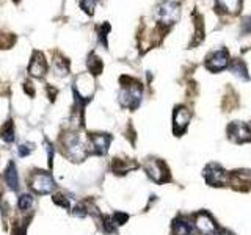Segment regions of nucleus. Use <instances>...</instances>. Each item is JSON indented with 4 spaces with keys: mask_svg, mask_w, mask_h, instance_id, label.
Returning a JSON list of instances; mask_svg holds the SVG:
<instances>
[{
    "mask_svg": "<svg viewBox=\"0 0 251 235\" xmlns=\"http://www.w3.org/2000/svg\"><path fill=\"white\" fill-rule=\"evenodd\" d=\"M193 226L201 235H217L220 232L217 221L210 213H207V212H200V213L196 215Z\"/></svg>",
    "mask_w": 251,
    "mask_h": 235,
    "instance_id": "7",
    "label": "nucleus"
},
{
    "mask_svg": "<svg viewBox=\"0 0 251 235\" xmlns=\"http://www.w3.org/2000/svg\"><path fill=\"white\" fill-rule=\"evenodd\" d=\"M227 65H229V53L226 49L212 52L206 60V68L210 72H222L223 69L227 68Z\"/></svg>",
    "mask_w": 251,
    "mask_h": 235,
    "instance_id": "9",
    "label": "nucleus"
},
{
    "mask_svg": "<svg viewBox=\"0 0 251 235\" xmlns=\"http://www.w3.org/2000/svg\"><path fill=\"white\" fill-rule=\"evenodd\" d=\"M217 6L223 11L235 13L240 8V0H217Z\"/></svg>",
    "mask_w": 251,
    "mask_h": 235,
    "instance_id": "19",
    "label": "nucleus"
},
{
    "mask_svg": "<svg viewBox=\"0 0 251 235\" xmlns=\"http://www.w3.org/2000/svg\"><path fill=\"white\" fill-rule=\"evenodd\" d=\"M104 229H105V232H108V234H113L115 231H116V224H115V221H113V218L112 216H104Z\"/></svg>",
    "mask_w": 251,
    "mask_h": 235,
    "instance_id": "28",
    "label": "nucleus"
},
{
    "mask_svg": "<svg viewBox=\"0 0 251 235\" xmlns=\"http://www.w3.org/2000/svg\"><path fill=\"white\" fill-rule=\"evenodd\" d=\"M33 151H35V144H31V143H24V144L19 146L18 154H19L21 157H28Z\"/></svg>",
    "mask_w": 251,
    "mask_h": 235,
    "instance_id": "25",
    "label": "nucleus"
},
{
    "mask_svg": "<svg viewBox=\"0 0 251 235\" xmlns=\"http://www.w3.org/2000/svg\"><path fill=\"white\" fill-rule=\"evenodd\" d=\"M30 188L36 194H49L57 188V185H55V180L50 172L36 171L33 172V176L30 179Z\"/></svg>",
    "mask_w": 251,
    "mask_h": 235,
    "instance_id": "4",
    "label": "nucleus"
},
{
    "mask_svg": "<svg viewBox=\"0 0 251 235\" xmlns=\"http://www.w3.org/2000/svg\"><path fill=\"white\" fill-rule=\"evenodd\" d=\"M46 149L49 151V166H52V162H53V147L50 146L49 141H46Z\"/></svg>",
    "mask_w": 251,
    "mask_h": 235,
    "instance_id": "29",
    "label": "nucleus"
},
{
    "mask_svg": "<svg viewBox=\"0 0 251 235\" xmlns=\"http://www.w3.org/2000/svg\"><path fill=\"white\" fill-rule=\"evenodd\" d=\"M53 202L57 204V206L63 207V209H71V202L66 196H63L61 193H55L53 194Z\"/></svg>",
    "mask_w": 251,
    "mask_h": 235,
    "instance_id": "22",
    "label": "nucleus"
},
{
    "mask_svg": "<svg viewBox=\"0 0 251 235\" xmlns=\"http://www.w3.org/2000/svg\"><path fill=\"white\" fill-rule=\"evenodd\" d=\"M145 169H146V174L157 184H165V182H170L171 180L168 166L165 164V162H162L159 159H149L145 163Z\"/></svg>",
    "mask_w": 251,
    "mask_h": 235,
    "instance_id": "5",
    "label": "nucleus"
},
{
    "mask_svg": "<svg viewBox=\"0 0 251 235\" xmlns=\"http://www.w3.org/2000/svg\"><path fill=\"white\" fill-rule=\"evenodd\" d=\"M2 138L6 141V143H13L14 141V125L11 121H8L3 127V132H2Z\"/></svg>",
    "mask_w": 251,
    "mask_h": 235,
    "instance_id": "21",
    "label": "nucleus"
},
{
    "mask_svg": "<svg viewBox=\"0 0 251 235\" xmlns=\"http://www.w3.org/2000/svg\"><path fill=\"white\" fill-rule=\"evenodd\" d=\"M47 70V63H46V57L43 52H33L28 65V74L33 75L36 78H41Z\"/></svg>",
    "mask_w": 251,
    "mask_h": 235,
    "instance_id": "12",
    "label": "nucleus"
},
{
    "mask_svg": "<svg viewBox=\"0 0 251 235\" xmlns=\"http://www.w3.org/2000/svg\"><path fill=\"white\" fill-rule=\"evenodd\" d=\"M110 141H112V137L108 133H91L88 149L96 155H104L108 151Z\"/></svg>",
    "mask_w": 251,
    "mask_h": 235,
    "instance_id": "11",
    "label": "nucleus"
},
{
    "mask_svg": "<svg viewBox=\"0 0 251 235\" xmlns=\"http://www.w3.org/2000/svg\"><path fill=\"white\" fill-rule=\"evenodd\" d=\"M86 68L93 74V75H99L102 74V69H104V65H102L100 58L98 57L96 53H90L88 60H86Z\"/></svg>",
    "mask_w": 251,
    "mask_h": 235,
    "instance_id": "17",
    "label": "nucleus"
},
{
    "mask_svg": "<svg viewBox=\"0 0 251 235\" xmlns=\"http://www.w3.org/2000/svg\"><path fill=\"white\" fill-rule=\"evenodd\" d=\"M179 18H180V5L176 2L163 0L155 8V19L163 27H170L173 24H176Z\"/></svg>",
    "mask_w": 251,
    "mask_h": 235,
    "instance_id": "3",
    "label": "nucleus"
},
{
    "mask_svg": "<svg viewBox=\"0 0 251 235\" xmlns=\"http://www.w3.org/2000/svg\"><path fill=\"white\" fill-rule=\"evenodd\" d=\"M188 122H190V112L184 107L179 105L175 108V113H173V132H175L176 137L184 135Z\"/></svg>",
    "mask_w": 251,
    "mask_h": 235,
    "instance_id": "10",
    "label": "nucleus"
},
{
    "mask_svg": "<svg viewBox=\"0 0 251 235\" xmlns=\"http://www.w3.org/2000/svg\"><path fill=\"white\" fill-rule=\"evenodd\" d=\"M53 70H55V74H57V75H61V77L68 75V72H69V60L60 57V55H58V57H55Z\"/></svg>",
    "mask_w": 251,
    "mask_h": 235,
    "instance_id": "18",
    "label": "nucleus"
},
{
    "mask_svg": "<svg viewBox=\"0 0 251 235\" xmlns=\"http://www.w3.org/2000/svg\"><path fill=\"white\" fill-rule=\"evenodd\" d=\"M226 133H227V138L237 144L250 143L251 141V130L245 122H240V121L231 122L227 125Z\"/></svg>",
    "mask_w": 251,
    "mask_h": 235,
    "instance_id": "6",
    "label": "nucleus"
},
{
    "mask_svg": "<svg viewBox=\"0 0 251 235\" xmlns=\"http://www.w3.org/2000/svg\"><path fill=\"white\" fill-rule=\"evenodd\" d=\"M121 90H120V104L129 110L138 108L141 97H143V86L140 82L133 80L130 77H121Z\"/></svg>",
    "mask_w": 251,
    "mask_h": 235,
    "instance_id": "1",
    "label": "nucleus"
},
{
    "mask_svg": "<svg viewBox=\"0 0 251 235\" xmlns=\"http://www.w3.org/2000/svg\"><path fill=\"white\" fill-rule=\"evenodd\" d=\"M18 207L22 212H28L33 207V198L30 194H21L19 199H18Z\"/></svg>",
    "mask_w": 251,
    "mask_h": 235,
    "instance_id": "20",
    "label": "nucleus"
},
{
    "mask_svg": "<svg viewBox=\"0 0 251 235\" xmlns=\"http://www.w3.org/2000/svg\"><path fill=\"white\" fill-rule=\"evenodd\" d=\"M229 70L235 77L242 78V80H250V74H248L247 65L242 60H234L232 65L229 66Z\"/></svg>",
    "mask_w": 251,
    "mask_h": 235,
    "instance_id": "16",
    "label": "nucleus"
},
{
    "mask_svg": "<svg viewBox=\"0 0 251 235\" xmlns=\"http://www.w3.org/2000/svg\"><path fill=\"white\" fill-rule=\"evenodd\" d=\"M71 213L77 218H85L88 215V209H86V206H83V204H78V206H75L73 210H71Z\"/></svg>",
    "mask_w": 251,
    "mask_h": 235,
    "instance_id": "26",
    "label": "nucleus"
},
{
    "mask_svg": "<svg viewBox=\"0 0 251 235\" xmlns=\"http://www.w3.org/2000/svg\"><path fill=\"white\" fill-rule=\"evenodd\" d=\"M47 91H49V97H50V100H55V94H57V90H53L52 86H47Z\"/></svg>",
    "mask_w": 251,
    "mask_h": 235,
    "instance_id": "30",
    "label": "nucleus"
},
{
    "mask_svg": "<svg viewBox=\"0 0 251 235\" xmlns=\"http://www.w3.org/2000/svg\"><path fill=\"white\" fill-rule=\"evenodd\" d=\"M99 0H82V8L86 11V14H93L94 13V8H96Z\"/></svg>",
    "mask_w": 251,
    "mask_h": 235,
    "instance_id": "27",
    "label": "nucleus"
},
{
    "mask_svg": "<svg viewBox=\"0 0 251 235\" xmlns=\"http://www.w3.org/2000/svg\"><path fill=\"white\" fill-rule=\"evenodd\" d=\"M173 235H193L195 234V226L188 221L184 216H177L171 226Z\"/></svg>",
    "mask_w": 251,
    "mask_h": 235,
    "instance_id": "13",
    "label": "nucleus"
},
{
    "mask_svg": "<svg viewBox=\"0 0 251 235\" xmlns=\"http://www.w3.org/2000/svg\"><path fill=\"white\" fill-rule=\"evenodd\" d=\"M204 179L210 187H223L227 184V172L217 163H210L204 169Z\"/></svg>",
    "mask_w": 251,
    "mask_h": 235,
    "instance_id": "8",
    "label": "nucleus"
},
{
    "mask_svg": "<svg viewBox=\"0 0 251 235\" xmlns=\"http://www.w3.org/2000/svg\"><path fill=\"white\" fill-rule=\"evenodd\" d=\"M217 235H231L229 232H218Z\"/></svg>",
    "mask_w": 251,
    "mask_h": 235,
    "instance_id": "31",
    "label": "nucleus"
},
{
    "mask_svg": "<svg viewBox=\"0 0 251 235\" xmlns=\"http://www.w3.org/2000/svg\"><path fill=\"white\" fill-rule=\"evenodd\" d=\"M98 31H99V41L102 43V46L107 47V33L110 31V25L107 22L102 24L100 27H98Z\"/></svg>",
    "mask_w": 251,
    "mask_h": 235,
    "instance_id": "23",
    "label": "nucleus"
},
{
    "mask_svg": "<svg viewBox=\"0 0 251 235\" xmlns=\"http://www.w3.org/2000/svg\"><path fill=\"white\" fill-rule=\"evenodd\" d=\"M5 182L8 185V188L13 191H18L19 188V174H18V168H16V163L10 162L5 171Z\"/></svg>",
    "mask_w": 251,
    "mask_h": 235,
    "instance_id": "14",
    "label": "nucleus"
},
{
    "mask_svg": "<svg viewBox=\"0 0 251 235\" xmlns=\"http://www.w3.org/2000/svg\"><path fill=\"white\" fill-rule=\"evenodd\" d=\"M138 168V164L135 162H129V160H121V159H115L112 163V171L115 174H127L130 169Z\"/></svg>",
    "mask_w": 251,
    "mask_h": 235,
    "instance_id": "15",
    "label": "nucleus"
},
{
    "mask_svg": "<svg viewBox=\"0 0 251 235\" xmlns=\"http://www.w3.org/2000/svg\"><path fill=\"white\" fill-rule=\"evenodd\" d=\"M63 149L66 151V155L74 162H82L88 155V144L82 141L77 133H68L63 137Z\"/></svg>",
    "mask_w": 251,
    "mask_h": 235,
    "instance_id": "2",
    "label": "nucleus"
},
{
    "mask_svg": "<svg viewBox=\"0 0 251 235\" xmlns=\"http://www.w3.org/2000/svg\"><path fill=\"white\" fill-rule=\"evenodd\" d=\"M112 218H113V221H115L116 226H123V224H126L129 221V215L124 213V212H116V213L112 215Z\"/></svg>",
    "mask_w": 251,
    "mask_h": 235,
    "instance_id": "24",
    "label": "nucleus"
}]
</instances>
